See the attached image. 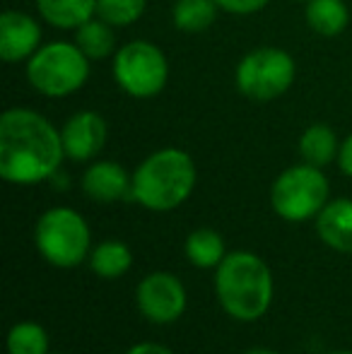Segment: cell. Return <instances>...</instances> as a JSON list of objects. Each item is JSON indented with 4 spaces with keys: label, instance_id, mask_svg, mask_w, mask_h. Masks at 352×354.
<instances>
[{
    "label": "cell",
    "instance_id": "15",
    "mask_svg": "<svg viewBox=\"0 0 352 354\" xmlns=\"http://www.w3.org/2000/svg\"><path fill=\"white\" fill-rule=\"evenodd\" d=\"M183 256L198 270H217V266L227 258V243L215 229H193L183 241Z\"/></svg>",
    "mask_w": 352,
    "mask_h": 354
},
{
    "label": "cell",
    "instance_id": "3",
    "mask_svg": "<svg viewBox=\"0 0 352 354\" xmlns=\"http://www.w3.org/2000/svg\"><path fill=\"white\" fill-rule=\"evenodd\" d=\"M198 169L181 147H162L147 154L133 171V201L150 212H172L193 196Z\"/></svg>",
    "mask_w": 352,
    "mask_h": 354
},
{
    "label": "cell",
    "instance_id": "28",
    "mask_svg": "<svg viewBox=\"0 0 352 354\" xmlns=\"http://www.w3.org/2000/svg\"><path fill=\"white\" fill-rule=\"evenodd\" d=\"M295 3H306V0H295Z\"/></svg>",
    "mask_w": 352,
    "mask_h": 354
},
{
    "label": "cell",
    "instance_id": "24",
    "mask_svg": "<svg viewBox=\"0 0 352 354\" xmlns=\"http://www.w3.org/2000/svg\"><path fill=\"white\" fill-rule=\"evenodd\" d=\"M335 164H338L340 174L352 178V133L340 140V152H338V162Z\"/></svg>",
    "mask_w": 352,
    "mask_h": 354
},
{
    "label": "cell",
    "instance_id": "27",
    "mask_svg": "<svg viewBox=\"0 0 352 354\" xmlns=\"http://www.w3.org/2000/svg\"><path fill=\"white\" fill-rule=\"evenodd\" d=\"M328 354H352V350H335V352H328Z\"/></svg>",
    "mask_w": 352,
    "mask_h": 354
},
{
    "label": "cell",
    "instance_id": "1",
    "mask_svg": "<svg viewBox=\"0 0 352 354\" xmlns=\"http://www.w3.org/2000/svg\"><path fill=\"white\" fill-rule=\"evenodd\" d=\"M61 131L44 113L12 106L0 116V176L12 186L51 181L63 167Z\"/></svg>",
    "mask_w": 352,
    "mask_h": 354
},
{
    "label": "cell",
    "instance_id": "26",
    "mask_svg": "<svg viewBox=\"0 0 352 354\" xmlns=\"http://www.w3.org/2000/svg\"><path fill=\"white\" fill-rule=\"evenodd\" d=\"M244 354H280V352L270 350V347H251V350H246Z\"/></svg>",
    "mask_w": 352,
    "mask_h": 354
},
{
    "label": "cell",
    "instance_id": "2",
    "mask_svg": "<svg viewBox=\"0 0 352 354\" xmlns=\"http://www.w3.org/2000/svg\"><path fill=\"white\" fill-rule=\"evenodd\" d=\"M275 280L270 266L251 251H232L215 270V297L222 311L239 323L263 318L272 304Z\"/></svg>",
    "mask_w": 352,
    "mask_h": 354
},
{
    "label": "cell",
    "instance_id": "20",
    "mask_svg": "<svg viewBox=\"0 0 352 354\" xmlns=\"http://www.w3.org/2000/svg\"><path fill=\"white\" fill-rule=\"evenodd\" d=\"M217 8L215 0H174L172 5V24L183 34H201L215 24Z\"/></svg>",
    "mask_w": 352,
    "mask_h": 354
},
{
    "label": "cell",
    "instance_id": "5",
    "mask_svg": "<svg viewBox=\"0 0 352 354\" xmlns=\"http://www.w3.org/2000/svg\"><path fill=\"white\" fill-rule=\"evenodd\" d=\"M34 246L48 266L73 270L87 263L92 232L87 219L73 207H48L34 224Z\"/></svg>",
    "mask_w": 352,
    "mask_h": 354
},
{
    "label": "cell",
    "instance_id": "8",
    "mask_svg": "<svg viewBox=\"0 0 352 354\" xmlns=\"http://www.w3.org/2000/svg\"><path fill=\"white\" fill-rule=\"evenodd\" d=\"M111 75L123 94L133 99H152L169 82V61L157 44L133 39L118 46L116 56L111 58Z\"/></svg>",
    "mask_w": 352,
    "mask_h": 354
},
{
    "label": "cell",
    "instance_id": "22",
    "mask_svg": "<svg viewBox=\"0 0 352 354\" xmlns=\"http://www.w3.org/2000/svg\"><path fill=\"white\" fill-rule=\"evenodd\" d=\"M147 0H97V17L111 27L123 29L136 24L145 15Z\"/></svg>",
    "mask_w": 352,
    "mask_h": 354
},
{
    "label": "cell",
    "instance_id": "4",
    "mask_svg": "<svg viewBox=\"0 0 352 354\" xmlns=\"http://www.w3.org/2000/svg\"><path fill=\"white\" fill-rule=\"evenodd\" d=\"M92 61L75 41H46L24 63L29 87L46 99H66L80 92L89 80Z\"/></svg>",
    "mask_w": 352,
    "mask_h": 354
},
{
    "label": "cell",
    "instance_id": "19",
    "mask_svg": "<svg viewBox=\"0 0 352 354\" xmlns=\"http://www.w3.org/2000/svg\"><path fill=\"white\" fill-rule=\"evenodd\" d=\"M73 41L77 44V48H80V51L85 53L92 63L109 61V58H113L118 51L116 27H111L109 22H104V19L97 17V15L75 29Z\"/></svg>",
    "mask_w": 352,
    "mask_h": 354
},
{
    "label": "cell",
    "instance_id": "29",
    "mask_svg": "<svg viewBox=\"0 0 352 354\" xmlns=\"http://www.w3.org/2000/svg\"><path fill=\"white\" fill-rule=\"evenodd\" d=\"M48 354H63V352H48Z\"/></svg>",
    "mask_w": 352,
    "mask_h": 354
},
{
    "label": "cell",
    "instance_id": "25",
    "mask_svg": "<svg viewBox=\"0 0 352 354\" xmlns=\"http://www.w3.org/2000/svg\"><path fill=\"white\" fill-rule=\"evenodd\" d=\"M126 354H174L169 347L160 345V342H136L133 347H128Z\"/></svg>",
    "mask_w": 352,
    "mask_h": 354
},
{
    "label": "cell",
    "instance_id": "17",
    "mask_svg": "<svg viewBox=\"0 0 352 354\" xmlns=\"http://www.w3.org/2000/svg\"><path fill=\"white\" fill-rule=\"evenodd\" d=\"M87 266L102 280H116L133 268V251L121 239H104L97 246H92Z\"/></svg>",
    "mask_w": 352,
    "mask_h": 354
},
{
    "label": "cell",
    "instance_id": "23",
    "mask_svg": "<svg viewBox=\"0 0 352 354\" xmlns=\"http://www.w3.org/2000/svg\"><path fill=\"white\" fill-rule=\"evenodd\" d=\"M217 8L227 15H237V17H246V15H256L270 5V0H215Z\"/></svg>",
    "mask_w": 352,
    "mask_h": 354
},
{
    "label": "cell",
    "instance_id": "13",
    "mask_svg": "<svg viewBox=\"0 0 352 354\" xmlns=\"http://www.w3.org/2000/svg\"><path fill=\"white\" fill-rule=\"evenodd\" d=\"M314 222L326 246L338 253H352V198H331Z\"/></svg>",
    "mask_w": 352,
    "mask_h": 354
},
{
    "label": "cell",
    "instance_id": "12",
    "mask_svg": "<svg viewBox=\"0 0 352 354\" xmlns=\"http://www.w3.org/2000/svg\"><path fill=\"white\" fill-rule=\"evenodd\" d=\"M80 188L89 201L102 205L133 201V174H128L123 164L111 159H94L82 171Z\"/></svg>",
    "mask_w": 352,
    "mask_h": 354
},
{
    "label": "cell",
    "instance_id": "11",
    "mask_svg": "<svg viewBox=\"0 0 352 354\" xmlns=\"http://www.w3.org/2000/svg\"><path fill=\"white\" fill-rule=\"evenodd\" d=\"M41 48V24L22 10H5L0 15V58L8 66L27 63Z\"/></svg>",
    "mask_w": 352,
    "mask_h": 354
},
{
    "label": "cell",
    "instance_id": "10",
    "mask_svg": "<svg viewBox=\"0 0 352 354\" xmlns=\"http://www.w3.org/2000/svg\"><path fill=\"white\" fill-rule=\"evenodd\" d=\"M63 149L66 159L77 164H89L97 159V154L104 149L109 138V126L104 116L92 109H82L68 116V121L61 128Z\"/></svg>",
    "mask_w": 352,
    "mask_h": 354
},
{
    "label": "cell",
    "instance_id": "9",
    "mask_svg": "<svg viewBox=\"0 0 352 354\" xmlns=\"http://www.w3.org/2000/svg\"><path fill=\"white\" fill-rule=\"evenodd\" d=\"M136 304L140 316L152 326H172L186 313L188 294L174 272L157 270L145 275L136 287Z\"/></svg>",
    "mask_w": 352,
    "mask_h": 354
},
{
    "label": "cell",
    "instance_id": "21",
    "mask_svg": "<svg viewBox=\"0 0 352 354\" xmlns=\"http://www.w3.org/2000/svg\"><path fill=\"white\" fill-rule=\"evenodd\" d=\"M48 333L37 321H19L8 330V354H48Z\"/></svg>",
    "mask_w": 352,
    "mask_h": 354
},
{
    "label": "cell",
    "instance_id": "18",
    "mask_svg": "<svg viewBox=\"0 0 352 354\" xmlns=\"http://www.w3.org/2000/svg\"><path fill=\"white\" fill-rule=\"evenodd\" d=\"M297 149H299L302 162L311 164V167L326 169L328 164L338 162L340 140L331 126H326V123H311L299 136Z\"/></svg>",
    "mask_w": 352,
    "mask_h": 354
},
{
    "label": "cell",
    "instance_id": "16",
    "mask_svg": "<svg viewBox=\"0 0 352 354\" xmlns=\"http://www.w3.org/2000/svg\"><path fill=\"white\" fill-rule=\"evenodd\" d=\"M304 22L319 37H340L350 24L348 3L345 0H306Z\"/></svg>",
    "mask_w": 352,
    "mask_h": 354
},
{
    "label": "cell",
    "instance_id": "7",
    "mask_svg": "<svg viewBox=\"0 0 352 354\" xmlns=\"http://www.w3.org/2000/svg\"><path fill=\"white\" fill-rule=\"evenodd\" d=\"M297 77V63L290 51L277 46H259L239 58L234 84L244 99L268 104L290 92Z\"/></svg>",
    "mask_w": 352,
    "mask_h": 354
},
{
    "label": "cell",
    "instance_id": "14",
    "mask_svg": "<svg viewBox=\"0 0 352 354\" xmlns=\"http://www.w3.org/2000/svg\"><path fill=\"white\" fill-rule=\"evenodd\" d=\"M39 19L53 29L75 32L97 15V0H34Z\"/></svg>",
    "mask_w": 352,
    "mask_h": 354
},
{
    "label": "cell",
    "instance_id": "6",
    "mask_svg": "<svg viewBox=\"0 0 352 354\" xmlns=\"http://www.w3.org/2000/svg\"><path fill=\"white\" fill-rule=\"evenodd\" d=\"M331 201V183L324 169L299 162L275 176L270 186V207L280 219L302 224L316 219Z\"/></svg>",
    "mask_w": 352,
    "mask_h": 354
}]
</instances>
